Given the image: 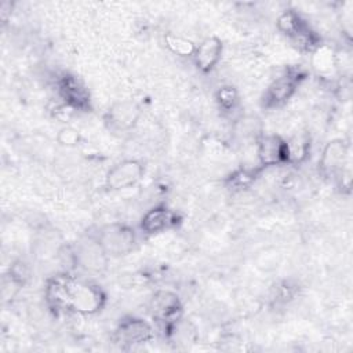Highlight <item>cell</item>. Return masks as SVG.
Here are the masks:
<instances>
[{
  "label": "cell",
  "mask_w": 353,
  "mask_h": 353,
  "mask_svg": "<svg viewBox=\"0 0 353 353\" xmlns=\"http://www.w3.org/2000/svg\"><path fill=\"white\" fill-rule=\"evenodd\" d=\"M350 145L336 138L330 141L319 159L320 172L327 178H335L343 186V179L350 181Z\"/></svg>",
  "instance_id": "2"
},
{
  "label": "cell",
  "mask_w": 353,
  "mask_h": 353,
  "mask_svg": "<svg viewBox=\"0 0 353 353\" xmlns=\"http://www.w3.org/2000/svg\"><path fill=\"white\" fill-rule=\"evenodd\" d=\"M216 102H218V106L222 112H232L237 108L239 94L233 87L225 85V87L218 90Z\"/></svg>",
  "instance_id": "18"
},
{
  "label": "cell",
  "mask_w": 353,
  "mask_h": 353,
  "mask_svg": "<svg viewBox=\"0 0 353 353\" xmlns=\"http://www.w3.org/2000/svg\"><path fill=\"white\" fill-rule=\"evenodd\" d=\"M149 312L156 321L170 325L181 317L182 302L174 291L159 290L150 298Z\"/></svg>",
  "instance_id": "10"
},
{
  "label": "cell",
  "mask_w": 353,
  "mask_h": 353,
  "mask_svg": "<svg viewBox=\"0 0 353 353\" xmlns=\"http://www.w3.org/2000/svg\"><path fill=\"white\" fill-rule=\"evenodd\" d=\"M256 156L262 167L285 163V139L276 134H262L256 141Z\"/></svg>",
  "instance_id": "13"
},
{
  "label": "cell",
  "mask_w": 353,
  "mask_h": 353,
  "mask_svg": "<svg viewBox=\"0 0 353 353\" xmlns=\"http://www.w3.org/2000/svg\"><path fill=\"white\" fill-rule=\"evenodd\" d=\"M141 117V106L132 99H121L109 106L103 119L113 131L132 130Z\"/></svg>",
  "instance_id": "9"
},
{
  "label": "cell",
  "mask_w": 353,
  "mask_h": 353,
  "mask_svg": "<svg viewBox=\"0 0 353 353\" xmlns=\"http://www.w3.org/2000/svg\"><path fill=\"white\" fill-rule=\"evenodd\" d=\"M145 167L137 159H125L116 163L105 175V185L110 190H124L135 186L143 176Z\"/></svg>",
  "instance_id": "7"
},
{
  "label": "cell",
  "mask_w": 353,
  "mask_h": 353,
  "mask_svg": "<svg viewBox=\"0 0 353 353\" xmlns=\"http://www.w3.org/2000/svg\"><path fill=\"white\" fill-rule=\"evenodd\" d=\"M109 256H123L132 251L137 243L135 232L121 222H112L101 226L94 234Z\"/></svg>",
  "instance_id": "4"
},
{
  "label": "cell",
  "mask_w": 353,
  "mask_h": 353,
  "mask_svg": "<svg viewBox=\"0 0 353 353\" xmlns=\"http://www.w3.org/2000/svg\"><path fill=\"white\" fill-rule=\"evenodd\" d=\"M310 152V139L306 134H296L285 139V163L296 164L306 160Z\"/></svg>",
  "instance_id": "16"
},
{
  "label": "cell",
  "mask_w": 353,
  "mask_h": 353,
  "mask_svg": "<svg viewBox=\"0 0 353 353\" xmlns=\"http://www.w3.org/2000/svg\"><path fill=\"white\" fill-rule=\"evenodd\" d=\"M81 139H83V137H81L80 131L76 130L74 127H70V125L62 127L57 134V142L62 146H66V148L77 146L81 142Z\"/></svg>",
  "instance_id": "19"
},
{
  "label": "cell",
  "mask_w": 353,
  "mask_h": 353,
  "mask_svg": "<svg viewBox=\"0 0 353 353\" xmlns=\"http://www.w3.org/2000/svg\"><path fill=\"white\" fill-rule=\"evenodd\" d=\"M222 51L223 44L221 39L216 36H208L204 40H201L200 44L196 46V51L192 58L196 68L200 72L208 73L219 63Z\"/></svg>",
  "instance_id": "14"
},
{
  "label": "cell",
  "mask_w": 353,
  "mask_h": 353,
  "mask_svg": "<svg viewBox=\"0 0 353 353\" xmlns=\"http://www.w3.org/2000/svg\"><path fill=\"white\" fill-rule=\"evenodd\" d=\"M312 68L320 77H330L338 68V55L330 44L321 43L312 52Z\"/></svg>",
  "instance_id": "15"
},
{
  "label": "cell",
  "mask_w": 353,
  "mask_h": 353,
  "mask_svg": "<svg viewBox=\"0 0 353 353\" xmlns=\"http://www.w3.org/2000/svg\"><path fill=\"white\" fill-rule=\"evenodd\" d=\"M181 215L165 205H157L150 208L141 218V230L146 234H157L165 230L174 229L181 223Z\"/></svg>",
  "instance_id": "12"
},
{
  "label": "cell",
  "mask_w": 353,
  "mask_h": 353,
  "mask_svg": "<svg viewBox=\"0 0 353 353\" xmlns=\"http://www.w3.org/2000/svg\"><path fill=\"white\" fill-rule=\"evenodd\" d=\"M164 41H165L167 48L178 57H193V54L196 51V46H197L190 39L171 34V33L164 37Z\"/></svg>",
  "instance_id": "17"
},
{
  "label": "cell",
  "mask_w": 353,
  "mask_h": 353,
  "mask_svg": "<svg viewBox=\"0 0 353 353\" xmlns=\"http://www.w3.org/2000/svg\"><path fill=\"white\" fill-rule=\"evenodd\" d=\"M73 251L76 266L81 268L84 272L101 274L106 270L109 255L105 252L94 234H88L87 237L81 239L73 247Z\"/></svg>",
  "instance_id": "6"
},
{
  "label": "cell",
  "mask_w": 353,
  "mask_h": 353,
  "mask_svg": "<svg viewBox=\"0 0 353 353\" xmlns=\"http://www.w3.org/2000/svg\"><path fill=\"white\" fill-rule=\"evenodd\" d=\"M276 25L277 29L301 51L310 54L317 46L321 44V40L316 32L312 30L309 23L295 10L283 11L277 18Z\"/></svg>",
  "instance_id": "3"
},
{
  "label": "cell",
  "mask_w": 353,
  "mask_h": 353,
  "mask_svg": "<svg viewBox=\"0 0 353 353\" xmlns=\"http://www.w3.org/2000/svg\"><path fill=\"white\" fill-rule=\"evenodd\" d=\"M254 172L248 171V170H239L236 172H233L229 178V183L233 186V188H237V189H241V188H245L248 186L252 181H254Z\"/></svg>",
  "instance_id": "20"
},
{
  "label": "cell",
  "mask_w": 353,
  "mask_h": 353,
  "mask_svg": "<svg viewBox=\"0 0 353 353\" xmlns=\"http://www.w3.org/2000/svg\"><path fill=\"white\" fill-rule=\"evenodd\" d=\"M303 79L305 73L301 69L291 68L285 70L265 90L262 95V106L266 109H274L284 105L295 94Z\"/></svg>",
  "instance_id": "5"
},
{
  "label": "cell",
  "mask_w": 353,
  "mask_h": 353,
  "mask_svg": "<svg viewBox=\"0 0 353 353\" xmlns=\"http://www.w3.org/2000/svg\"><path fill=\"white\" fill-rule=\"evenodd\" d=\"M154 338L153 327L142 317L127 316L121 319L114 330V341L121 346H135Z\"/></svg>",
  "instance_id": "8"
},
{
  "label": "cell",
  "mask_w": 353,
  "mask_h": 353,
  "mask_svg": "<svg viewBox=\"0 0 353 353\" xmlns=\"http://www.w3.org/2000/svg\"><path fill=\"white\" fill-rule=\"evenodd\" d=\"M57 90L65 106L73 110L90 109V92L84 83L73 74L65 73L57 80Z\"/></svg>",
  "instance_id": "11"
},
{
  "label": "cell",
  "mask_w": 353,
  "mask_h": 353,
  "mask_svg": "<svg viewBox=\"0 0 353 353\" xmlns=\"http://www.w3.org/2000/svg\"><path fill=\"white\" fill-rule=\"evenodd\" d=\"M44 296L47 305L55 312H70L84 316L98 313L106 303V294L99 285L69 273L48 279Z\"/></svg>",
  "instance_id": "1"
}]
</instances>
